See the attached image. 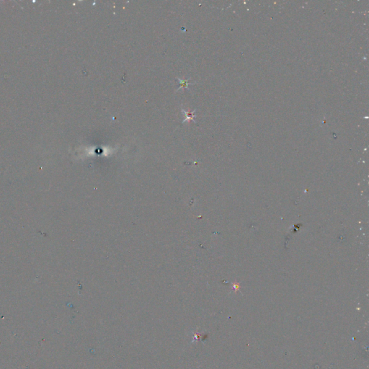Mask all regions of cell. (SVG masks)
I'll list each match as a JSON object with an SVG mask.
<instances>
[{"mask_svg": "<svg viewBox=\"0 0 369 369\" xmlns=\"http://www.w3.org/2000/svg\"><path fill=\"white\" fill-rule=\"evenodd\" d=\"M178 80L180 83V87H179V88L177 90V91H178L180 89H181V88L188 89V85H189V84H193V83H190L189 82L190 79H188V80H182V79L178 78Z\"/></svg>", "mask_w": 369, "mask_h": 369, "instance_id": "cell-2", "label": "cell"}, {"mask_svg": "<svg viewBox=\"0 0 369 369\" xmlns=\"http://www.w3.org/2000/svg\"><path fill=\"white\" fill-rule=\"evenodd\" d=\"M196 110H193V112H188L185 111L184 109H182V112H184L185 116H186V118H185V120H183V122H182V123H184L185 122L188 121V120H193V121H194V122H196V120H195V117H196V115H194V112H196Z\"/></svg>", "mask_w": 369, "mask_h": 369, "instance_id": "cell-1", "label": "cell"}]
</instances>
